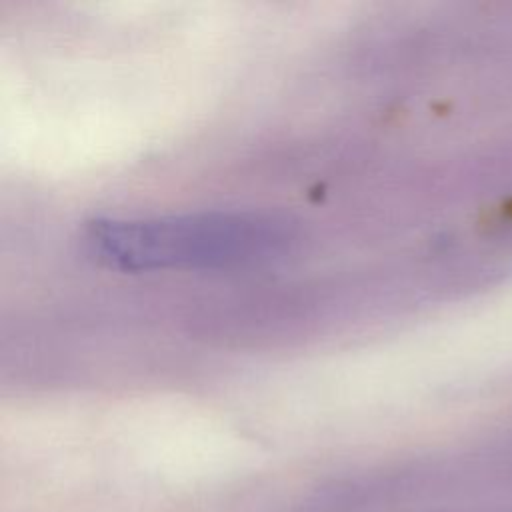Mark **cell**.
Instances as JSON below:
<instances>
[{"instance_id": "obj_1", "label": "cell", "mask_w": 512, "mask_h": 512, "mask_svg": "<svg viewBox=\"0 0 512 512\" xmlns=\"http://www.w3.org/2000/svg\"><path fill=\"white\" fill-rule=\"evenodd\" d=\"M296 238L294 224L268 212H192L102 218L86 226L88 256L120 272L218 270L268 262Z\"/></svg>"}]
</instances>
